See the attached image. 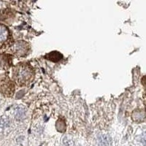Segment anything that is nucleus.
I'll list each match as a JSON object with an SVG mask.
<instances>
[{
	"label": "nucleus",
	"mask_w": 146,
	"mask_h": 146,
	"mask_svg": "<svg viewBox=\"0 0 146 146\" xmlns=\"http://www.w3.org/2000/svg\"><path fill=\"white\" fill-rule=\"evenodd\" d=\"M12 39L10 30L6 26L0 23V49L5 48L10 43Z\"/></svg>",
	"instance_id": "3"
},
{
	"label": "nucleus",
	"mask_w": 146,
	"mask_h": 146,
	"mask_svg": "<svg viewBox=\"0 0 146 146\" xmlns=\"http://www.w3.org/2000/svg\"><path fill=\"white\" fill-rule=\"evenodd\" d=\"M35 78V72L28 63L17 64L13 70V79L19 86H27Z\"/></svg>",
	"instance_id": "1"
},
{
	"label": "nucleus",
	"mask_w": 146,
	"mask_h": 146,
	"mask_svg": "<svg viewBox=\"0 0 146 146\" xmlns=\"http://www.w3.org/2000/svg\"><path fill=\"white\" fill-rule=\"evenodd\" d=\"M142 142H143V143L145 145H146V132L143 135V137H142Z\"/></svg>",
	"instance_id": "8"
},
{
	"label": "nucleus",
	"mask_w": 146,
	"mask_h": 146,
	"mask_svg": "<svg viewBox=\"0 0 146 146\" xmlns=\"http://www.w3.org/2000/svg\"><path fill=\"white\" fill-rule=\"evenodd\" d=\"M0 91L7 96H11L14 93V85L8 78L0 80Z\"/></svg>",
	"instance_id": "4"
},
{
	"label": "nucleus",
	"mask_w": 146,
	"mask_h": 146,
	"mask_svg": "<svg viewBox=\"0 0 146 146\" xmlns=\"http://www.w3.org/2000/svg\"><path fill=\"white\" fill-rule=\"evenodd\" d=\"M12 51L18 56H26L29 51V45L26 42L18 41L12 46Z\"/></svg>",
	"instance_id": "2"
},
{
	"label": "nucleus",
	"mask_w": 146,
	"mask_h": 146,
	"mask_svg": "<svg viewBox=\"0 0 146 146\" xmlns=\"http://www.w3.org/2000/svg\"><path fill=\"white\" fill-rule=\"evenodd\" d=\"M15 111H16V115H16L17 118H23L24 115H25V110H24V108H16Z\"/></svg>",
	"instance_id": "6"
},
{
	"label": "nucleus",
	"mask_w": 146,
	"mask_h": 146,
	"mask_svg": "<svg viewBox=\"0 0 146 146\" xmlns=\"http://www.w3.org/2000/svg\"><path fill=\"white\" fill-rule=\"evenodd\" d=\"M17 143H18V145L20 146L27 145V139H26L25 137H21L18 138V139H17Z\"/></svg>",
	"instance_id": "7"
},
{
	"label": "nucleus",
	"mask_w": 146,
	"mask_h": 146,
	"mask_svg": "<svg viewBox=\"0 0 146 146\" xmlns=\"http://www.w3.org/2000/svg\"><path fill=\"white\" fill-rule=\"evenodd\" d=\"M12 65V57L7 54H0V70H7Z\"/></svg>",
	"instance_id": "5"
}]
</instances>
